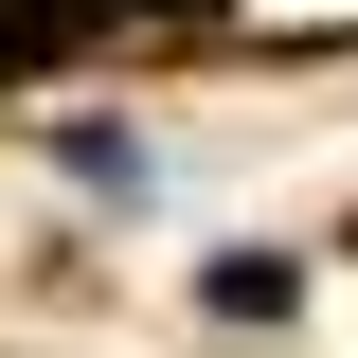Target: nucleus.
Segmentation results:
<instances>
[{
  "mask_svg": "<svg viewBox=\"0 0 358 358\" xmlns=\"http://www.w3.org/2000/svg\"><path fill=\"white\" fill-rule=\"evenodd\" d=\"M108 18H215V0H0V72H36V54L108 36Z\"/></svg>",
  "mask_w": 358,
  "mask_h": 358,
  "instance_id": "obj_1",
  "label": "nucleus"
}]
</instances>
